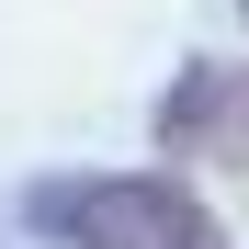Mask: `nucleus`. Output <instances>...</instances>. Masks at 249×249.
Returning <instances> with one entry per match:
<instances>
[{"label":"nucleus","instance_id":"obj_1","mask_svg":"<svg viewBox=\"0 0 249 249\" xmlns=\"http://www.w3.org/2000/svg\"><path fill=\"white\" fill-rule=\"evenodd\" d=\"M34 227H57L68 249H227L181 181H46Z\"/></svg>","mask_w":249,"mask_h":249},{"label":"nucleus","instance_id":"obj_2","mask_svg":"<svg viewBox=\"0 0 249 249\" xmlns=\"http://www.w3.org/2000/svg\"><path fill=\"white\" fill-rule=\"evenodd\" d=\"M159 136H170L181 159H215V170L249 181V79H238V68H193L181 102L159 113Z\"/></svg>","mask_w":249,"mask_h":249}]
</instances>
